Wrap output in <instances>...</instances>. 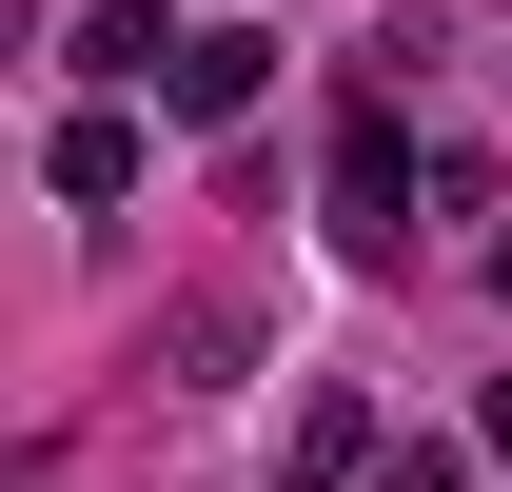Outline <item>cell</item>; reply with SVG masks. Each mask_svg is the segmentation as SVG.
I'll return each instance as SVG.
<instances>
[{
	"mask_svg": "<svg viewBox=\"0 0 512 492\" xmlns=\"http://www.w3.org/2000/svg\"><path fill=\"white\" fill-rule=\"evenodd\" d=\"M79 79H178V20H158V0H99V20H79Z\"/></svg>",
	"mask_w": 512,
	"mask_h": 492,
	"instance_id": "277c9868",
	"label": "cell"
},
{
	"mask_svg": "<svg viewBox=\"0 0 512 492\" xmlns=\"http://www.w3.org/2000/svg\"><path fill=\"white\" fill-rule=\"evenodd\" d=\"M335 473H375V414H355V394H296V433H276V492H335Z\"/></svg>",
	"mask_w": 512,
	"mask_h": 492,
	"instance_id": "3957f363",
	"label": "cell"
},
{
	"mask_svg": "<svg viewBox=\"0 0 512 492\" xmlns=\"http://www.w3.org/2000/svg\"><path fill=\"white\" fill-rule=\"evenodd\" d=\"M40 178H60V197H138V119H60Z\"/></svg>",
	"mask_w": 512,
	"mask_h": 492,
	"instance_id": "5b68a950",
	"label": "cell"
},
{
	"mask_svg": "<svg viewBox=\"0 0 512 492\" xmlns=\"http://www.w3.org/2000/svg\"><path fill=\"white\" fill-rule=\"evenodd\" d=\"M493 296H512V237H493Z\"/></svg>",
	"mask_w": 512,
	"mask_h": 492,
	"instance_id": "52a82bcc",
	"label": "cell"
},
{
	"mask_svg": "<svg viewBox=\"0 0 512 492\" xmlns=\"http://www.w3.org/2000/svg\"><path fill=\"white\" fill-rule=\"evenodd\" d=\"M473 433H493V473H512V374H493V394H473Z\"/></svg>",
	"mask_w": 512,
	"mask_h": 492,
	"instance_id": "8992f818",
	"label": "cell"
},
{
	"mask_svg": "<svg viewBox=\"0 0 512 492\" xmlns=\"http://www.w3.org/2000/svg\"><path fill=\"white\" fill-rule=\"evenodd\" d=\"M394 197H414L394 119H335V237H355V256H394Z\"/></svg>",
	"mask_w": 512,
	"mask_h": 492,
	"instance_id": "7a4b0ae2",
	"label": "cell"
},
{
	"mask_svg": "<svg viewBox=\"0 0 512 492\" xmlns=\"http://www.w3.org/2000/svg\"><path fill=\"white\" fill-rule=\"evenodd\" d=\"M256 79H276V40H256V20H197L178 79H158V119H256Z\"/></svg>",
	"mask_w": 512,
	"mask_h": 492,
	"instance_id": "6da1fadb",
	"label": "cell"
}]
</instances>
